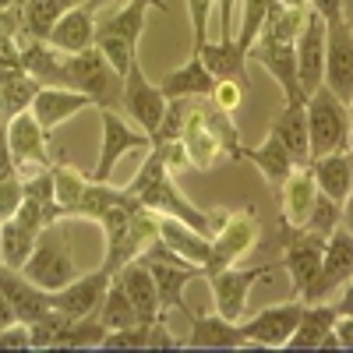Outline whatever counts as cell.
<instances>
[{"mask_svg":"<svg viewBox=\"0 0 353 353\" xmlns=\"http://www.w3.org/2000/svg\"><path fill=\"white\" fill-rule=\"evenodd\" d=\"M134 194V201L141 205V209H159L163 216H173V219H181L188 226H194L198 233H209L212 230V219L198 212L194 205H188L181 194H176L173 181H170V173H166V152L156 145V152L145 159V166L138 170V176L131 181L128 188Z\"/></svg>","mask_w":353,"mask_h":353,"instance_id":"obj_1","label":"cell"},{"mask_svg":"<svg viewBox=\"0 0 353 353\" xmlns=\"http://www.w3.org/2000/svg\"><path fill=\"white\" fill-rule=\"evenodd\" d=\"M307 110V134H311V159L329 156V152H343L346 138H350V124H346V103H339L332 96L329 85H318L314 92L304 99Z\"/></svg>","mask_w":353,"mask_h":353,"instance_id":"obj_2","label":"cell"},{"mask_svg":"<svg viewBox=\"0 0 353 353\" xmlns=\"http://www.w3.org/2000/svg\"><path fill=\"white\" fill-rule=\"evenodd\" d=\"M21 272H25L28 283H36L46 293H57V290H64L71 279H78L71 248H68V241H61V233H57L53 226L39 230L36 248H32V254H28V261L21 265Z\"/></svg>","mask_w":353,"mask_h":353,"instance_id":"obj_3","label":"cell"},{"mask_svg":"<svg viewBox=\"0 0 353 353\" xmlns=\"http://www.w3.org/2000/svg\"><path fill=\"white\" fill-rule=\"evenodd\" d=\"M64 64H68V78H71V85L78 88V92H85L92 103H99V110L110 106V103L117 99V81H124V78L110 68V61L103 57L99 46L64 57Z\"/></svg>","mask_w":353,"mask_h":353,"instance_id":"obj_4","label":"cell"},{"mask_svg":"<svg viewBox=\"0 0 353 353\" xmlns=\"http://www.w3.org/2000/svg\"><path fill=\"white\" fill-rule=\"evenodd\" d=\"M124 110L131 113V121L141 128V131H149V138H156L159 124H163V117H166V106L170 99L163 96V88L159 85H149V78L141 74L138 61L128 68L124 74V96H121Z\"/></svg>","mask_w":353,"mask_h":353,"instance_id":"obj_5","label":"cell"},{"mask_svg":"<svg viewBox=\"0 0 353 353\" xmlns=\"http://www.w3.org/2000/svg\"><path fill=\"white\" fill-rule=\"evenodd\" d=\"M248 57L261 61L265 71H272V78L279 81V88L286 92V103H304L301 81H297V43L276 39L272 32H265V28H261V39H254Z\"/></svg>","mask_w":353,"mask_h":353,"instance_id":"obj_6","label":"cell"},{"mask_svg":"<svg viewBox=\"0 0 353 353\" xmlns=\"http://www.w3.org/2000/svg\"><path fill=\"white\" fill-rule=\"evenodd\" d=\"M321 85L332 88L339 103H353V28L346 21H329L325 36V78Z\"/></svg>","mask_w":353,"mask_h":353,"instance_id":"obj_7","label":"cell"},{"mask_svg":"<svg viewBox=\"0 0 353 353\" xmlns=\"http://www.w3.org/2000/svg\"><path fill=\"white\" fill-rule=\"evenodd\" d=\"M325 36H329V21L311 11L297 36V81H301L304 99L325 78Z\"/></svg>","mask_w":353,"mask_h":353,"instance_id":"obj_8","label":"cell"},{"mask_svg":"<svg viewBox=\"0 0 353 353\" xmlns=\"http://www.w3.org/2000/svg\"><path fill=\"white\" fill-rule=\"evenodd\" d=\"M279 265H258V269H233V265H226V269H216L209 272L212 276V293H216V307L223 318L230 321H237L248 307V293L251 286L261 279V276H269L276 272Z\"/></svg>","mask_w":353,"mask_h":353,"instance_id":"obj_9","label":"cell"},{"mask_svg":"<svg viewBox=\"0 0 353 353\" xmlns=\"http://www.w3.org/2000/svg\"><path fill=\"white\" fill-rule=\"evenodd\" d=\"M346 276H353V230H332L325 237V258H321V272L307 293V304L329 297L336 286L346 283Z\"/></svg>","mask_w":353,"mask_h":353,"instance_id":"obj_10","label":"cell"},{"mask_svg":"<svg viewBox=\"0 0 353 353\" xmlns=\"http://www.w3.org/2000/svg\"><path fill=\"white\" fill-rule=\"evenodd\" d=\"M304 314L301 301H290V304H276V307H265L261 314H254L248 325H241L248 346H286L297 321Z\"/></svg>","mask_w":353,"mask_h":353,"instance_id":"obj_11","label":"cell"},{"mask_svg":"<svg viewBox=\"0 0 353 353\" xmlns=\"http://www.w3.org/2000/svg\"><path fill=\"white\" fill-rule=\"evenodd\" d=\"M110 279H113L110 269H103V272H96V276H78V279H71L64 290L50 293V307L64 311L71 321L88 318V314L103 304L106 290H110Z\"/></svg>","mask_w":353,"mask_h":353,"instance_id":"obj_12","label":"cell"},{"mask_svg":"<svg viewBox=\"0 0 353 353\" xmlns=\"http://www.w3.org/2000/svg\"><path fill=\"white\" fill-rule=\"evenodd\" d=\"M141 145H152L149 134H138L131 124H124L110 106H103V152H99V166H96V181H106L113 173L117 159L131 149H141Z\"/></svg>","mask_w":353,"mask_h":353,"instance_id":"obj_13","label":"cell"},{"mask_svg":"<svg viewBox=\"0 0 353 353\" xmlns=\"http://www.w3.org/2000/svg\"><path fill=\"white\" fill-rule=\"evenodd\" d=\"M321 258H325V237L321 233H304V237H297L290 248H286V269L293 276V286H297L301 297H307L318 272H321Z\"/></svg>","mask_w":353,"mask_h":353,"instance_id":"obj_14","label":"cell"},{"mask_svg":"<svg viewBox=\"0 0 353 353\" xmlns=\"http://www.w3.org/2000/svg\"><path fill=\"white\" fill-rule=\"evenodd\" d=\"M254 241H258V223L251 219V212L230 216L226 226H223V233H219L216 244H212V258H209V265H205V272H216V269L233 265Z\"/></svg>","mask_w":353,"mask_h":353,"instance_id":"obj_15","label":"cell"},{"mask_svg":"<svg viewBox=\"0 0 353 353\" xmlns=\"http://www.w3.org/2000/svg\"><path fill=\"white\" fill-rule=\"evenodd\" d=\"M92 39H96V25H92V11H88L85 4L81 8H68L61 18H57V25L50 28V36H46V43L57 53H64V57L88 50Z\"/></svg>","mask_w":353,"mask_h":353,"instance_id":"obj_16","label":"cell"},{"mask_svg":"<svg viewBox=\"0 0 353 353\" xmlns=\"http://www.w3.org/2000/svg\"><path fill=\"white\" fill-rule=\"evenodd\" d=\"M121 279L131 293V304L138 311V321L141 325H152L156 318H163V307H159V286H156V276L149 272L145 261H128L121 265Z\"/></svg>","mask_w":353,"mask_h":353,"instance_id":"obj_17","label":"cell"},{"mask_svg":"<svg viewBox=\"0 0 353 353\" xmlns=\"http://www.w3.org/2000/svg\"><path fill=\"white\" fill-rule=\"evenodd\" d=\"M88 99L85 92H78V88H64V85H53V88H39L36 99H32V110L36 121L43 124V131H53L61 121H68V117H74L78 110H85Z\"/></svg>","mask_w":353,"mask_h":353,"instance_id":"obj_18","label":"cell"},{"mask_svg":"<svg viewBox=\"0 0 353 353\" xmlns=\"http://www.w3.org/2000/svg\"><path fill=\"white\" fill-rule=\"evenodd\" d=\"M8 149L18 163H50L46 159V131L36 121L32 110H21L11 117V128H8Z\"/></svg>","mask_w":353,"mask_h":353,"instance_id":"obj_19","label":"cell"},{"mask_svg":"<svg viewBox=\"0 0 353 353\" xmlns=\"http://www.w3.org/2000/svg\"><path fill=\"white\" fill-rule=\"evenodd\" d=\"M159 241H163L170 251L181 254L184 261L198 265V269H205V265H209V258H212V244L205 241V233H198L194 226L173 219V216H163V219H159Z\"/></svg>","mask_w":353,"mask_h":353,"instance_id":"obj_20","label":"cell"},{"mask_svg":"<svg viewBox=\"0 0 353 353\" xmlns=\"http://www.w3.org/2000/svg\"><path fill=\"white\" fill-rule=\"evenodd\" d=\"M272 134L286 145L290 159L304 166L311 159V134H307V110L304 103H286L283 113L272 121Z\"/></svg>","mask_w":353,"mask_h":353,"instance_id":"obj_21","label":"cell"},{"mask_svg":"<svg viewBox=\"0 0 353 353\" xmlns=\"http://www.w3.org/2000/svg\"><path fill=\"white\" fill-rule=\"evenodd\" d=\"M314 198H318V191H314V173L293 166V173L283 181V223H290V226H307Z\"/></svg>","mask_w":353,"mask_h":353,"instance_id":"obj_22","label":"cell"},{"mask_svg":"<svg viewBox=\"0 0 353 353\" xmlns=\"http://www.w3.org/2000/svg\"><path fill=\"white\" fill-rule=\"evenodd\" d=\"M159 88H163V96L166 99H184V96H209L212 88H216V78H212V71L205 68V61L194 53L191 61L181 68V71H170L163 81H159Z\"/></svg>","mask_w":353,"mask_h":353,"instance_id":"obj_23","label":"cell"},{"mask_svg":"<svg viewBox=\"0 0 353 353\" xmlns=\"http://www.w3.org/2000/svg\"><path fill=\"white\" fill-rule=\"evenodd\" d=\"M194 53L205 61V68L212 71V78H216V81H241V85L248 81V74H244L248 50H244L241 43H233V39H223L219 46L201 43Z\"/></svg>","mask_w":353,"mask_h":353,"instance_id":"obj_24","label":"cell"},{"mask_svg":"<svg viewBox=\"0 0 353 353\" xmlns=\"http://www.w3.org/2000/svg\"><path fill=\"white\" fill-rule=\"evenodd\" d=\"M311 173L321 188V194H329L332 201H346L353 191V163L343 152H329V156H318L311 163Z\"/></svg>","mask_w":353,"mask_h":353,"instance_id":"obj_25","label":"cell"},{"mask_svg":"<svg viewBox=\"0 0 353 353\" xmlns=\"http://www.w3.org/2000/svg\"><path fill=\"white\" fill-rule=\"evenodd\" d=\"M188 318H191V332H194L188 339V346H248L244 332L233 325L230 318H223V314L201 318V314L188 311Z\"/></svg>","mask_w":353,"mask_h":353,"instance_id":"obj_26","label":"cell"},{"mask_svg":"<svg viewBox=\"0 0 353 353\" xmlns=\"http://www.w3.org/2000/svg\"><path fill=\"white\" fill-rule=\"evenodd\" d=\"M99 321H103L110 332L141 325L138 311H134V304H131V293H128V286H124L121 276L110 279V290H106V297H103V304H99Z\"/></svg>","mask_w":353,"mask_h":353,"instance_id":"obj_27","label":"cell"},{"mask_svg":"<svg viewBox=\"0 0 353 353\" xmlns=\"http://www.w3.org/2000/svg\"><path fill=\"white\" fill-rule=\"evenodd\" d=\"M336 318H339L336 307H304V314H301L297 329H293V336H290L286 346L290 350H318L321 339L332 332Z\"/></svg>","mask_w":353,"mask_h":353,"instance_id":"obj_28","label":"cell"},{"mask_svg":"<svg viewBox=\"0 0 353 353\" xmlns=\"http://www.w3.org/2000/svg\"><path fill=\"white\" fill-rule=\"evenodd\" d=\"M21 68L32 74L36 81H53V85H71L68 78V64H64V53L46 50L43 39H36V46H28L21 53Z\"/></svg>","mask_w":353,"mask_h":353,"instance_id":"obj_29","label":"cell"},{"mask_svg":"<svg viewBox=\"0 0 353 353\" xmlns=\"http://www.w3.org/2000/svg\"><path fill=\"white\" fill-rule=\"evenodd\" d=\"M244 156H248V159H254V166H258L265 176H269L272 184H283L286 176L293 173V166H297V163L290 159L286 145H283L276 134H269V138H265V141H261V149H254V152H244Z\"/></svg>","mask_w":353,"mask_h":353,"instance_id":"obj_30","label":"cell"},{"mask_svg":"<svg viewBox=\"0 0 353 353\" xmlns=\"http://www.w3.org/2000/svg\"><path fill=\"white\" fill-rule=\"evenodd\" d=\"M0 244H4V265L21 272V265L28 261V254L36 248V233L11 216V219H0Z\"/></svg>","mask_w":353,"mask_h":353,"instance_id":"obj_31","label":"cell"},{"mask_svg":"<svg viewBox=\"0 0 353 353\" xmlns=\"http://www.w3.org/2000/svg\"><path fill=\"white\" fill-rule=\"evenodd\" d=\"M68 8H64V0H25L21 4V21L25 28L32 32V39H43L50 36V28L57 25V18H61Z\"/></svg>","mask_w":353,"mask_h":353,"instance_id":"obj_32","label":"cell"},{"mask_svg":"<svg viewBox=\"0 0 353 353\" xmlns=\"http://www.w3.org/2000/svg\"><path fill=\"white\" fill-rule=\"evenodd\" d=\"M85 188H88L85 176L74 166H57L53 170V191H57V205H61V212H74V205L81 201Z\"/></svg>","mask_w":353,"mask_h":353,"instance_id":"obj_33","label":"cell"},{"mask_svg":"<svg viewBox=\"0 0 353 353\" xmlns=\"http://www.w3.org/2000/svg\"><path fill=\"white\" fill-rule=\"evenodd\" d=\"M103 28H110V32H117L121 39H128L131 46H138V36H141V28H145V4L131 0V4H128L121 14H113Z\"/></svg>","mask_w":353,"mask_h":353,"instance_id":"obj_34","label":"cell"},{"mask_svg":"<svg viewBox=\"0 0 353 353\" xmlns=\"http://www.w3.org/2000/svg\"><path fill=\"white\" fill-rule=\"evenodd\" d=\"M269 8H272V0H248V8H244V28H241V36H237V43L244 50H251L254 39L261 36L265 18H269Z\"/></svg>","mask_w":353,"mask_h":353,"instance_id":"obj_35","label":"cell"},{"mask_svg":"<svg viewBox=\"0 0 353 353\" xmlns=\"http://www.w3.org/2000/svg\"><path fill=\"white\" fill-rule=\"evenodd\" d=\"M307 226H311L314 233H321V237H329L332 230H339V201H332L329 194H318L314 205H311Z\"/></svg>","mask_w":353,"mask_h":353,"instance_id":"obj_36","label":"cell"},{"mask_svg":"<svg viewBox=\"0 0 353 353\" xmlns=\"http://www.w3.org/2000/svg\"><path fill=\"white\" fill-rule=\"evenodd\" d=\"M21 201H25V184H18L14 176H4L0 181V219H11Z\"/></svg>","mask_w":353,"mask_h":353,"instance_id":"obj_37","label":"cell"},{"mask_svg":"<svg viewBox=\"0 0 353 353\" xmlns=\"http://www.w3.org/2000/svg\"><path fill=\"white\" fill-rule=\"evenodd\" d=\"M0 350H32L28 321H11L8 329H0Z\"/></svg>","mask_w":353,"mask_h":353,"instance_id":"obj_38","label":"cell"},{"mask_svg":"<svg viewBox=\"0 0 353 353\" xmlns=\"http://www.w3.org/2000/svg\"><path fill=\"white\" fill-rule=\"evenodd\" d=\"M191 8V28H194V50L205 43V25H209V8L212 0H188Z\"/></svg>","mask_w":353,"mask_h":353,"instance_id":"obj_39","label":"cell"},{"mask_svg":"<svg viewBox=\"0 0 353 353\" xmlns=\"http://www.w3.org/2000/svg\"><path fill=\"white\" fill-rule=\"evenodd\" d=\"M145 346H181L173 336H166V325H163V318H156L152 325H149V339H145Z\"/></svg>","mask_w":353,"mask_h":353,"instance_id":"obj_40","label":"cell"},{"mask_svg":"<svg viewBox=\"0 0 353 353\" xmlns=\"http://www.w3.org/2000/svg\"><path fill=\"white\" fill-rule=\"evenodd\" d=\"M311 8L325 21H343V0H311Z\"/></svg>","mask_w":353,"mask_h":353,"instance_id":"obj_41","label":"cell"},{"mask_svg":"<svg viewBox=\"0 0 353 353\" xmlns=\"http://www.w3.org/2000/svg\"><path fill=\"white\" fill-rule=\"evenodd\" d=\"M241 81H216V88L212 92L223 99V106H237L241 103V88H237Z\"/></svg>","mask_w":353,"mask_h":353,"instance_id":"obj_42","label":"cell"},{"mask_svg":"<svg viewBox=\"0 0 353 353\" xmlns=\"http://www.w3.org/2000/svg\"><path fill=\"white\" fill-rule=\"evenodd\" d=\"M332 329H336V336H339V346H343V350H353V314H339Z\"/></svg>","mask_w":353,"mask_h":353,"instance_id":"obj_43","label":"cell"},{"mask_svg":"<svg viewBox=\"0 0 353 353\" xmlns=\"http://www.w3.org/2000/svg\"><path fill=\"white\" fill-rule=\"evenodd\" d=\"M11 321H18V314H14V307H11V301L0 293V329H8Z\"/></svg>","mask_w":353,"mask_h":353,"instance_id":"obj_44","label":"cell"},{"mask_svg":"<svg viewBox=\"0 0 353 353\" xmlns=\"http://www.w3.org/2000/svg\"><path fill=\"white\" fill-rule=\"evenodd\" d=\"M339 314H353V286L343 293V301H339V307H336Z\"/></svg>","mask_w":353,"mask_h":353,"instance_id":"obj_45","label":"cell"},{"mask_svg":"<svg viewBox=\"0 0 353 353\" xmlns=\"http://www.w3.org/2000/svg\"><path fill=\"white\" fill-rule=\"evenodd\" d=\"M343 21L353 28V0H343Z\"/></svg>","mask_w":353,"mask_h":353,"instance_id":"obj_46","label":"cell"},{"mask_svg":"<svg viewBox=\"0 0 353 353\" xmlns=\"http://www.w3.org/2000/svg\"><path fill=\"white\" fill-rule=\"evenodd\" d=\"M138 4H145V8L152 4V8H159V11H170V8H166V0H138Z\"/></svg>","mask_w":353,"mask_h":353,"instance_id":"obj_47","label":"cell"},{"mask_svg":"<svg viewBox=\"0 0 353 353\" xmlns=\"http://www.w3.org/2000/svg\"><path fill=\"white\" fill-rule=\"evenodd\" d=\"M346 223L353 226V191H350V198H346Z\"/></svg>","mask_w":353,"mask_h":353,"instance_id":"obj_48","label":"cell"},{"mask_svg":"<svg viewBox=\"0 0 353 353\" xmlns=\"http://www.w3.org/2000/svg\"><path fill=\"white\" fill-rule=\"evenodd\" d=\"M106 4H110V0H85V8H88V11H96V8H106Z\"/></svg>","mask_w":353,"mask_h":353,"instance_id":"obj_49","label":"cell"},{"mask_svg":"<svg viewBox=\"0 0 353 353\" xmlns=\"http://www.w3.org/2000/svg\"><path fill=\"white\" fill-rule=\"evenodd\" d=\"M85 0H64V8H81Z\"/></svg>","mask_w":353,"mask_h":353,"instance_id":"obj_50","label":"cell"},{"mask_svg":"<svg viewBox=\"0 0 353 353\" xmlns=\"http://www.w3.org/2000/svg\"><path fill=\"white\" fill-rule=\"evenodd\" d=\"M11 4H14V0H0V11H8Z\"/></svg>","mask_w":353,"mask_h":353,"instance_id":"obj_51","label":"cell"},{"mask_svg":"<svg viewBox=\"0 0 353 353\" xmlns=\"http://www.w3.org/2000/svg\"><path fill=\"white\" fill-rule=\"evenodd\" d=\"M0 265H4V244H0Z\"/></svg>","mask_w":353,"mask_h":353,"instance_id":"obj_52","label":"cell"}]
</instances>
